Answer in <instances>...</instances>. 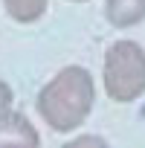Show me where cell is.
Instances as JSON below:
<instances>
[{
	"label": "cell",
	"mask_w": 145,
	"mask_h": 148,
	"mask_svg": "<svg viewBox=\"0 0 145 148\" xmlns=\"http://www.w3.org/2000/svg\"><path fill=\"white\" fill-rule=\"evenodd\" d=\"M93 102H96V84L90 70L70 64L38 90L35 108H38V116L55 134H70L87 122Z\"/></svg>",
	"instance_id": "6da1fadb"
},
{
	"label": "cell",
	"mask_w": 145,
	"mask_h": 148,
	"mask_svg": "<svg viewBox=\"0 0 145 148\" xmlns=\"http://www.w3.org/2000/svg\"><path fill=\"white\" fill-rule=\"evenodd\" d=\"M105 93L116 105H131L145 96V49L136 41H116L105 52L102 64Z\"/></svg>",
	"instance_id": "7a4b0ae2"
},
{
	"label": "cell",
	"mask_w": 145,
	"mask_h": 148,
	"mask_svg": "<svg viewBox=\"0 0 145 148\" xmlns=\"http://www.w3.org/2000/svg\"><path fill=\"white\" fill-rule=\"evenodd\" d=\"M0 148H41L38 128L21 110H6L0 116Z\"/></svg>",
	"instance_id": "3957f363"
},
{
	"label": "cell",
	"mask_w": 145,
	"mask_h": 148,
	"mask_svg": "<svg viewBox=\"0 0 145 148\" xmlns=\"http://www.w3.org/2000/svg\"><path fill=\"white\" fill-rule=\"evenodd\" d=\"M105 21L116 29H131L145 21V0H107Z\"/></svg>",
	"instance_id": "277c9868"
},
{
	"label": "cell",
	"mask_w": 145,
	"mask_h": 148,
	"mask_svg": "<svg viewBox=\"0 0 145 148\" xmlns=\"http://www.w3.org/2000/svg\"><path fill=\"white\" fill-rule=\"evenodd\" d=\"M47 3L49 0H3L6 15L15 23H35V21H41L44 12H47Z\"/></svg>",
	"instance_id": "5b68a950"
},
{
	"label": "cell",
	"mask_w": 145,
	"mask_h": 148,
	"mask_svg": "<svg viewBox=\"0 0 145 148\" xmlns=\"http://www.w3.org/2000/svg\"><path fill=\"white\" fill-rule=\"evenodd\" d=\"M61 148H110V145H107V139L99 136V134H81V136H76V139L64 142Z\"/></svg>",
	"instance_id": "8992f818"
},
{
	"label": "cell",
	"mask_w": 145,
	"mask_h": 148,
	"mask_svg": "<svg viewBox=\"0 0 145 148\" xmlns=\"http://www.w3.org/2000/svg\"><path fill=\"white\" fill-rule=\"evenodd\" d=\"M12 99H15V93H12V87L0 79V116H3L6 110H12Z\"/></svg>",
	"instance_id": "52a82bcc"
},
{
	"label": "cell",
	"mask_w": 145,
	"mask_h": 148,
	"mask_svg": "<svg viewBox=\"0 0 145 148\" xmlns=\"http://www.w3.org/2000/svg\"><path fill=\"white\" fill-rule=\"evenodd\" d=\"M72 3H87V0H72Z\"/></svg>",
	"instance_id": "ba28073f"
}]
</instances>
